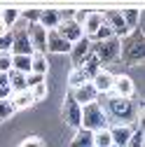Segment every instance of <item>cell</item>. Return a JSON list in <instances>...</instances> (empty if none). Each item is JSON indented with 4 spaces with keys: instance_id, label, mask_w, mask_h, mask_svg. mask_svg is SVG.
Listing matches in <instances>:
<instances>
[{
    "instance_id": "6",
    "label": "cell",
    "mask_w": 145,
    "mask_h": 147,
    "mask_svg": "<svg viewBox=\"0 0 145 147\" xmlns=\"http://www.w3.org/2000/svg\"><path fill=\"white\" fill-rule=\"evenodd\" d=\"M103 24L112 30V35L117 40H124V38H129V28H126V24H124V19H122V12H117V9H108V12H103Z\"/></svg>"
},
{
    "instance_id": "23",
    "label": "cell",
    "mask_w": 145,
    "mask_h": 147,
    "mask_svg": "<svg viewBox=\"0 0 145 147\" xmlns=\"http://www.w3.org/2000/svg\"><path fill=\"white\" fill-rule=\"evenodd\" d=\"M19 19H21V12L19 9H3V12H0V24H3L7 30L19 24Z\"/></svg>"
},
{
    "instance_id": "25",
    "label": "cell",
    "mask_w": 145,
    "mask_h": 147,
    "mask_svg": "<svg viewBox=\"0 0 145 147\" xmlns=\"http://www.w3.org/2000/svg\"><path fill=\"white\" fill-rule=\"evenodd\" d=\"M122 19H124V24H126L129 30H136L138 28V21H140V12L138 9H124L122 12Z\"/></svg>"
},
{
    "instance_id": "3",
    "label": "cell",
    "mask_w": 145,
    "mask_h": 147,
    "mask_svg": "<svg viewBox=\"0 0 145 147\" xmlns=\"http://www.w3.org/2000/svg\"><path fill=\"white\" fill-rule=\"evenodd\" d=\"M110 121H108L103 107L98 103H89L82 105V119H80V128H87V131H101V128H108Z\"/></svg>"
},
{
    "instance_id": "8",
    "label": "cell",
    "mask_w": 145,
    "mask_h": 147,
    "mask_svg": "<svg viewBox=\"0 0 145 147\" xmlns=\"http://www.w3.org/2000/svg\"><path fill=\"white\" fill-rule=\"evenodd\" d=\"M108 131H110L112 147H126V142L131 140V136L136 131V126H131V124H110Z\"/></svg>"
},
{
    "instance_id": "22",
    "label": "cell",
    "mask_w": 145,
    "mask_h": 147,
    "mask_svg": "<svg viewBox=\"0 0 145 147\" xmlns=\"http://www.w3.org/2000/svg\"><path fill=\"white\" fill-rule=\"evenodd\" d=\"M7 77H9V89H12V94L28 91V89H26V75H21V72H16V70H9Z\"/></svg>"
},
{
    "instance_id": "27",
    "label": "cell",
    "mask_w": 145,
    "mask_h": 147,
    "mask_svg": "<svg viewBox=\"0 0 145 147\" xmlns=\"http://www.w3.org/2000/svg\"><path fill=\"white\" fill-rule=\"evenodd\" d=\"M28 91H30V96H33V103L45 100V98H47V94H49L47 82H42V84H38V86H33V89H28Z\"/></svg>"
},
{
    "instance_id": "17",
    "label": "cell",
    "mask_w": 145,
    "mask_h": 147,
    "mask_svg": "<svg viewBox=\"0 0 145 147\" xmlns=\"http://www.w3.org/2000/svg\"><path fill=\"white\" fill-rule=\"evenodd\" d=\"M38 24L49 33V30H56V28H59L61 16H59V12H56V9H45V12L40 9V21H38Z\"/></svg>"
},
{
    "instance_id": "18",
    "label": "cell",
    "mask_w": 145,
    "mask_h": 147,
    "mask_svg": "<svg viewBox=\"0 0 145 147\" xmlns=\"http://www.w3.org/2000/svg\"><path fill=\"white\" fill-rule=\"evenodd\" d=\"M70 147H94V133L87 128H77L70 140Z\"/></svg>"
},
{
    "instance_id": "1",
    "label": "cell",
    "mask_w": 145,
    "mask_h": 147,
    "mask_svg": "<svg viewBox=\"0 0 145 147\" xmlns=\"http://www.w3.org/2000/svg\"><path fill=\"white\" fill-rule=\"evenodd\" d=\"M103 107V112L108 117V121H115V124H131L133 119H138V105L129 98H119L108 94L105 103H98Z\"/></svg>"
},
{
    "instance_id": "13",
    "label": "cell",
    "mask_w": 145,
    "mask_h": 147,
    "mask_svg": "<svg viewBox=\"0 0 145 147\" xmlns=\"http://www.w3.org/2000/svg\"><path fill=\"white\" fill-rule=\"evenodd\" d=\"M112 80H115L112 72L105 70V68H101L96 75L91 77V86L98 91V96H108V94H112Z\"/></svg>"
},
{
    "instance_id": "33",
    "label": "cell",
    "mask_w": 145,
    "mask_h": 147,
    "mask_svg": "<svg viewBox=\"0 0 145 147\" xmlns=\"http://www.w3.org/2000/svg\"><path fill=\"white\" fill-rule=\"evenodd\" d=\"M21 19H26V21H28V26L38 24V21H40V9H28V12H21Z\"/></svg>"
},
{
    "instance_id": "2",
    "label": "cell",
    "mask_w": 145,
    "mask_h": 147,
    "mask_svg": "<svg viewBox=\"0 0 145 147\" xmlns=\"http://www.w3.org/2000/svg\"><path fill=\"white\" fill-rule=\"evenodd\" d=\"M143 30H131L129 33V38H124L122 40V51H119V56L126 61V63H131V65H138L143 63Z\"/></svg>"
},
{
    "instance_id": "11",
    "label": "cell",
    "mask_w": 145,
    "mask_h": 147,
    "mask_svg": "<svg viewBox=\"0 0 145 147\" xmlns=\"http://www.w3.org/2000/svg\"><path fill=\"white\" fill-rule=\"evenodd\" d=\"M68 94L72 96V100H75L80 107H82V105H89V103H96V100H98V91L91 86V82H87V84H82V86H77V89H70Z\"/></svg>"
},
{
    "instance_id": "26",
    "label": "cell",
    "mask_w": 145,
    "mask_h": 147,
    "mask_svg": "<svg viewBox=\"0 0 145 147\" xmlns=\"http://www.w3.org/2000/svg\"><path fill=\"white\" fill-rule=\"evenodd\" d=\"M94 147H112V140H110V131H108V128L94 131Z\"/></svg>"
},
{
    "instance_id": "28",
    "label": "cell",
    "mask_w": 145,
    "mask_h": 147,
    "mask_svg": "<svg viewBox=\"0 0 145 147\" xmlns=\"http://www.w3.org/2000/svg\"><path fill=\"white\" fill-rule=\"evenodd\" d=\"M101 68H103V65L98 63V59L94 56V54H91V56H89V59H87V61L82 63V70H87V72H89V75H91V77L96 75V72H98Z\"/></svg>"
},
{
    "instance_id": "36",
    "label": "cell",
    "mask_w": 145,
    "mask_h": 147,
    "mask_svg": "<svg viewBox=\"0 0 145 147\" xmlns=\"http://www.w3.org/2000/svg\"><path fill=\"white\" fill-rule=\"evenodd\" d=\"M87 14H89L87 9H75V12H72V21H75V24L82 28V24L87 21Z\"/></svg>"
},
{
    "instance_id": "7",
    "label": "cell",
    "mask_w": 145,
    "mask_h": 147,
    "mask_svg": "<svg viewBox=\"0 0 145 147\" xmlns=\"http://www.w3.org/2000/svg\"><path fill=\"white\" fill-rule=\"evenodd\" d=\"M61 119H63V124H68V126H72V128H80L82 107H80L75 100H72L70 94H66V98H63V105H61Z\"/></svg>"
},
{
    "instance_id": "10",
    "label": "cell",
    "mask_w": 145,
    "mask_h": 147,
    "mask_svg": "<svg viewBox=\"0 0 145 147\" xmlns=\"http://www.w3.org/2000/svg\"><path fill=\"white\" fill-rule=\"evenodd\" d=\"M28 40H30L33 54H47V30L40 24L28 26Z\"/></svg>"
},
{
    "instance_id": "37",
    "label": "cell",
    "mask_w": 145,
    "mask_h": 147,
    "mask_svg": "<svg viewBox=\"0 0 145 147\" xmlns=\"http://www.w3.org/2000/svg\"><path fill=\"white\" fill-rule=\"evenodd\" d=\"M0 86H9V77H7V72H0Z\"/></svg>"
},
{
    "instance_id": "9",
    "label": "cell",
    "mask_w": 145,
    "mask_h": 147,
    "mask_svg": "<svg viewBox=\"0 0 145 147\" xmlns=\"http://www.w3.org/2000/svg\"><path fill=\"white\" fill-rule=\"evenodd\" d=\"M91 56V40L89 38H82L77 40L75 45L70 47V61H72V68H82V63Z\"/></svg>"
},
{
    "instance_id": "5",
    "label": "cell",
    "mask_w": 145,
    "mask_h": 147,
    "mask_svg": "<svg viewBox=\"0 0 145 147\" xmlns=\"http://www.w3.org/2000/svg\"><path fill=\"white\" fill-rule=\"evenodd\" d=\"M12 56H33V47L28 40V26L19 24L12 33V49H9Z\"/></svg>"
},
{
    "instance_id": "29",
    "label": "cell",
    "mask_w": 145,
    "mask_h": 147,
    "mask_svg": "<svg viewBox=\"0 0 145 147\" xmlns=\"http://www.w3.org/2000/svg\"><path fill=\"white\" fill-rule=\"evenodd\" d=\"M143 142H145V133H143V126H140V128L133 131V136H131L129 142H126V147H143Z\"/></svg>"
},
{
    "instance_id": "32",
    "label": "cell",
    "mask_w": 145,
    "mask_h": 147,
    "mask_svg": "<svg viewBox=\"0 0 145 147\" xmlns=\"http://www.w3.org/2000/svg\"><path fill=\"white\" fill-rule=\"evenodd\" d=\"M45 82V75H35V72H28L26 75V89H33V86H38Z\"/></svg>"
},
{
    "instance_id": "21",
    "label": "cell",
    "mask_w": 145,
    "mask_h": 147,
    "mask_svg": "<svg viewBox=\"0 0 145 147\" xmlns=\"http://www.w3.org/2000/svg\"><path fill=\"white\" fill-rule=\"evenodd\" d=\"M47 70H49L47 54H33V56H30V72H35V75H45V77H47Z\"/></svg>"
},
{
    "instance_id": "20",
    "label": "cell",
    "mask_w": 145,
    "mask_h": 147,
    "mask_svg": "<svg viewBox=\"0 0 145 147\" xmlns=\"http://www.w3.org/2000/svg\"><path fill=\"white\" fill-rule=\"evenodd\" d=\"M9 103H12V107H14V112H19V110H26V107L35 105V103H33V96H30V91H21V94H12Z\"/></svg>"
},
{
    "instance_id": "30",
    "label": "cell",
    "mask_w": 145,
    "mask_h": 147,
    "mask_svg": "<svg viewBox=\"0 0 145 147\" xmlns=\"http://www.w3.org/2000/svg\"><path fill=\"white\" fill-rule=\"evenodd\" d=\"M12 115H14V107H12L9 98H7V100H0V121H5V119H9Z\"/></svg>"
},
{
    "instance_id": "35",
    "label": "cell",
    "mask_w": 145,
    "mask_h": 147,
    "mask_svg": "<svg viewBox=\"0 0 145 147\" xmlns=\"http://www.w3.org/2000/svg\"><path fill=\"white\" fill-rule=\"evenodd\" d=\"M19 147H42V140L38 136H28V138H24L19 142Z\"/></svg>"
},
{
    "instance_id": "31",
    "label": "cell",
    "mask_w": 145,
    "mask_h": 147,
    "mask_svg": "<svg viewBox=\"0 0 145 147\" xmlns=\"http://www.w3.org/2000/svg\"><path fill=\"white\" fill-rule=\"evenodd\" d=\"M12 49V33L7 30L5 35H0V54H9Z\"/></svg>"
},
{
    "instance_id": "15",
    "label": "cell",
    "mask_w": 145,
    "mask_h": 147,
    "mask_svg": "<svg viewBox=\"0 0 145 147\" xmlns=\"http://www.w3.org/2000/svg\"><path fill=\"white\" fill-rule=\"evenodd\" d=\"M70 47L72 45H68L61 35H59V30H49L47 33V51H54V54H70Z\"/></svg>"
},
{
    "instance_id": "19",
    "label": "cell",
    "mask_w": 145,
    "mask_h": 147,
    "mask_svg": "<svg viewBox=\"0 0 145 147\" xmlns=\"http://www.w3.org/2000/svg\"><path fill=\"white\" fill-rule=\"evenodd\" d=\"M87 82H91V75H89L87 70H82V68H72L70 70V75H68V86L70 89H77V86H82Z\"/></svg>"
},
{
    "instance_id": "14",
    "label": "cell",
    "mask_w": 145,
    "mask_h": 147,
    "mask_svg": "<svg viewBox=\"0 0 145 147\" xmlns=\"http://www.w3.org/2000/svg\"><path fill=\"white\" fill-rule=\"evenodd\" d=\"M56 30H59V35H61V38H63L68 45H75L77 40H82V38H84L82 28H80L75 21H72V19H68V21H61Z\"/></svg>"
},
{
    "instance_id": "24",
    "label": "cell",
    "mask_w": 145,
    "mask_h": 147,
    "mask_svg": "<svg viewBox=\"0 0 145 147\" xmlns=\"http://www.w3.org/2000/svg\"><path fill=\"white\" fill-rule=\"evenodd\" d=\"M12 70L28 75L30 72V56H12Z\"/></svg>"
},
{
    "instance_id": "34",
    "label": "cell",
    "mask_w": 145,
    "mask_h": 147,
    "mask_svg": "<svg viewBox=\"0 0 145 147\" xmlns=\"http://www.w3.org/2000/svg\"><path fill=\"white\" fill-rule=\"evenodd\" d=\"M12 70V54H0V72Z\"/></svg>"
},
{
    "instance_id": "16",
    "label": "cell",
    "mask_w": 145,
    "mask_h": 147,
    "mask_svg": "<svg viewBox=\"0 0 145 147\" xmlns=\"http://www.w3.org/2000/svg\"><path fill=\"white\" fill-rule=\"evenodd\" d=\"M103 26V12H89L87 14V21L82 24V33L84 38H91V35Z\"/></svg>"
},
{
    "instance_id": "4",
    "label": "cell",
    "mask_w": 145,
    "mask_h": 147,
    "mask_svg": "<svg viewBox=\"0 0 145 147\" xmlns=\"http://www.w3.org/2000/svg\"><path fill=\"white\" fill-rule=\"evenodd\" d=\"M119 51H122V40H117V38H108L103 42H91V54L98 59L101 65L115 63L119 59Z\"/></svg>"
},
{
    "instance_id": "12",
    "label": "cell",
    "mask_w": 145,
    "mask_h": 147,
    "mask_svg": "<svg viewBox=\"0 0 145 147\" xmlns=\"http://www.w3.org/2000/svg\"><path fill=\"white\" fill-rule=\"evenodd\" d=\"M136 94V86H133V80L129 75H115L112 80V96H119V98H133Z\"/></svg>"
}]
</instances>
